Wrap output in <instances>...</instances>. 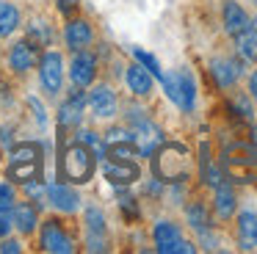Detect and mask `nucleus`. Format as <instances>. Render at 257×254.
<instances>
[{
	"instance_id": "1",
	"label": "nucleus",
	"mask_w": 257,
	"mask_h": 254,
	"mask_svg": "<svg viewBox=\"0 0 257 254\" xmlns=\"http://www.w3.org/2000/svg\"><path fill=\"white\" fill-rule=\"evenodd\" d=\"M94 158L97 155L91 152L86 144H72V147L67 149V155H64V174H67V180L72 182H89L91 171H94Z\"/></svg>"
},
{
	"instance_id": "20",
	"label": "nucleus",
	"mask_w": 257,
	"mask_h": 254,
	"mask_svg": "<svg viewBox=\"0 0 257 254\" xmlns=\"http://www.w3.org/2000/svg\"><path fill=\"white\" fill-rule=\"evenodd\" d=\"M235 44H238V55L243 61H257V31L251 25L235 36Z\"/></svg>"
},
{
	"instance_id": "26",
	"label": "nucleus",
	"mask_w": 257,
	"mask_h": 254,
	"mask_svg": "<svg viewBox=\"0 0 257 254\" xmlns=\"http://www.w3.org/2000/svg\"><path fill=\"white\" fill-rule=\"evenodd\" d=\"M14 226V218H12V210H0V237H6Z\"/></svg>"
},
{
	"instance_id": "11",
	"label": "nucleus",
	"mask_w": 257,
	"mask_h": 254,
	"mask_svg": "<svg viewBox=\"0 0 257 254\" xmlns=\"http://www.w3.org/2000/svg\"><path fill=\"white\" fill-rule=\"evenodd\" d=\"M47 199L53 202V207L61 210V213H72L78 210V193H75L72 185H64V182H56V185L47 188Z\"/></svg>"
},
{
	"instance_id": "18",
	"label": "nucleus",
	"mask_w": 257,
	"mask_h": 254,
	"mask_svg": "<svg viewBox=\"0 0 257 254\" xmlns=\"http://www.w3.org/2000/svg\"><path fill=\"white\" fill-rule=\"evenodd\" d=\"M235 204H238V199H235V191L229 185H218L216 188V199H213V207H216V215L221 221L232 218L235 213Z\"/></svg>"
},
{
	"instance_id": "13",
	"label": "nucleus",
	"mask_w": 257,
	"mask_h": 254,
	"mask_svg": "<svg viewBox=\"0 0 257 254\" xmlns=\"http://www.w3.org/2000/svg\"><path fill=\"white\" fill-rule=\"evenodd\" d=\"M83 108H86V97H83V91H80L78 86H75V91L69 94L67 99H64V105H61V124L64 127H72V124H78L80 119H83Z\"/></svg>"
},
{
	"instance_id": "16",
	"label": "nucleus",
	"mask_w": 257,
	"mask_h": 254,
	"mask_svg": "<svg viewBox=\"0 0 257 254\" xmlns=\"http://www.w3.org/2000/svg\"><path fill=\"white\" fill-rule=\"evenodd\" d=\"M124 80H127L130 91L139 94V97H147V94L152 91V75L141 64H130L127 69H124Z\"/></svg>"
},
{
	"instance_id": "5",
	"label": "nucleus",
	"mask_w": 257,
	"mask_h": 254,
	"mask_svg": "<svg viewBox=\"0 0 257 254\" xmlns=\"http://www.w3.org/2000/svg\"><path fill=\"white\" fill-rule=\"evenodd\" d=\"M86 221V246L89 251H105V240H108V224L100 207H86L83 213Z\"/></svg>"
},
{
	"instance_id": "14",
	"label": "nucleus",
	"mask_w": 257,
	"mask_h": 254,
	"mask_svg": "<svg viewBox=\"0 0 257 254\" xmlns=\"http://www.w3.org/2000/svg\"><path fill=\"white\" fill-rule=\"evenodd\" d=\"M12 218H14V226L20 229V235H31L39 224V213L31 202H17L12 207Z\"/></svg>"
},
{
	"instance_id": "8",
	"label": "nucleus",
	"mask_w": 257,
	"mask_h": 254,
	"mask_svg": "<svg viewBox=\"0 0 257 254\" xmlns=\"http://www.w3.org/2000/svg\"><path fill=\"white\" fill-rule=\"evenodd\" d=\"M89 105H91V113H94L97 119H111L119 110V99H116V94H113L111 86H94L91 88Z\"/></svg>"
},
{
	"instance_id": "21",
	"label": "nucleus",
	"mask_w": 257,
	"mask_h": 254,
	"mask_svg": "<svg viewBox=\"0 0 257 254\" xmlns=\"http://www.w3.org/2000/svg\"><path fill=\"white\" fill-rule=\"evenodd\" d=\"M105 177L113 182H133L136 177H139V169L130 163H105Z\"/></svg>"
},
{
	"instance_id": "10",
	"label": "nucleus",
	"mask_w": 257,
	"mask_h": 254,
	"mask_svg": "<svg viewBox=\"0 0 257 254\" xmlns=\"http://www.w3.org/2000/svg\"><path fill=\"white\" fill-rule=\"evenodd\" d=\"M64 42H67V47L72 50H86L91 47V42H94V28H91L89 20H72L67 25V31H64Z\"/></svg>"
},
{
	"instance_id": "9",
	"label": "nucleus",
	"mask_w": 257,
	"mask_h": 254,
	"mask_svg": "<svg viewBox=\"0 0 257 254\" xmlns=\"http://www.w3.org/2000/svg\"><path fill=\"white\" fill-rule=\"evenodd\" d=\"M36 64H39V55H36V50L31 42H14L12 47H9V66H12V72L25 75V72L34 69Z\"/></svg>"
},
{
	"instance_id": "25",
	"label": "nucleus",
	"mask_w": 257,
	"mask_h": 254,
	"mask_svg": "<svg viewBox=\"0 0 257 254\" xmlns=\"http://www.w3.org/2000/svg\"><path fill=\"white\" fill-rule=\"evenodd\" d=\"M14 204H17V196H14L12 185L0 182V210H12Z\"/></svg>"
},
{
	"instance_id": "28",
	"label": "nucleus",
	"mask_w": 257,
	"mask_h": 254,
	"mask_svg": "<svg viewBox=\"0 0 257 254\" xmlns=\"http://www.w3.org/2000/svg\"><path fill=\"white\" fill-rule=\"evenodd\" d=\"M20 248H23V246H20V240H3L0 251H3V254H17Z\"/></svg>"
},
{
	"instance_id": "15",
	"label": "nucleus",
	"mask_w": 257,
	"mask_h": 254,
	"mask_svg": "<svg viewBox=\"0 0 257 254\" xmlns=\"http://www.w3.org/2000/svg\"><path fill=\"white\" fill-rule=\"evenodd\" d=\"M238 243L246 251L257 246V213L254 210H243L238 215Z\"/></svg>"
},
{
	"instance_id": "17",
	"label": "nucleus",
	"mask_w": 257,
	"mask_h": 254,
	"mask_svg": "<svg viewBox=\"0 0 257 254\" xmlns=\"http://www.w3.org/2000/svg\"><path fill=\"white\" fill-rule=\"evenodd\" d=\"M210 72H213L218 86L229 88V86H235V80H238V75H240V64L232 58H216L210 64Z\"/></svg>"
},
{
	"instance_id": "32",
	"label": "nucleus",
	"mask_w": 257,
	"mask_h": 254,
	"mask_svg": "<svg viewBox=\"0 0 257 254\" xmlns=\"http://www.w3.org/2000/svg\"><path fill=\"white\" fill-rule=\"evenodd\" d=\"M254 31H257V22H254Z\"/></svg>"
},
{
	"instance_id": "22",
	"label": "nucleus",
	"mask_w": 257,
	"mask_h": 254,
	"mask_svg": "<svg viewBox=\"0 0 257 254\" xmlns=\"http://www.w3.org/2000/svg\"><path fill=\"white\" fill-rule=\"evenodd\" d=\"M28 42H31V44H39V47H42V44L47 47V44L53 42L50 25H47L45 20H34V22L28 25Z\"/></svg>"
},
{
	"instance_id": "31",
	"label": "nucleus",
	"mask_w": 257,
	"mask_h": 254,
	"mask_svg": "<svg viewBox=\"0 0 257 254\" xmlns=\"http://www.w3.org/2000/svg\"><path fill=\"white\" fill-rule=\"evenodd\" d=\"M254 144H257V127H254Z\"/></svg>"
},
{
	"instance_id": "3",
	"label": "nucleus",
	"mask_w": 257,
	"mask_h": 254,
	"mask_svg": "<svg viewBox=\"0 0 257 254\" xmlns=\"http://www.w3.org/2000/svg\"><path fill=\"white\" fill-rule=\"evenodd\" d=\"M39 83H42V88H45L47 97H56V94L61 91V86H64V58H61V53L50 50V53L42 55Z\"/></svg>"
},
{
	"instance_id": "19",
	"label": "nucleus",
	"mask_w": 257,
	"mask_h": 254,
	"mask_svg": "<svg viewBox=\"0 0 257 254\" xmlns=\"http://www.w3.org/2000/svg\"><path fill=\"white\" fill-rule=\"evenodd\" d=\"M20 28V9L9 0H0V39H9Z\"/></svg>"
},
{
	"instance_id": "7",
	"label": "nucleus",
	"mask_w": 257,
	"mask_h": 254,
	"mask_svg": "<svg viewBox=\"0 0 257 254\" xmlns=\"http://www.w3.org/2000/svg\"><path fill=\"white\" fill-rule=\"evenodd\" d=\"M69 75H72V83L78 88H89L91 83H94V77H97V58H94V53H91L89 47H86V50H75Z\"/></svg>"
},
{
	"instance_id": "4",
	"label": "nucleus",
	"mask_w": 257,
	"mask_h": 254,
	"mask_svg": "<svg viewBox=\"0 0 257 254\" xmlns=\"http://www.w3.org/2000/svg\"><path fill=\"white\" fill-rule=\"evenodd\" d=\"M152 237H155V243H158V251H163V254H172V251H185V254H191V251H196L194 243L183 240V232H180V226L172 224V221H158L155 229H152Z\"/></svg>"
},
{
	"instance_id": "30",
	"label": "nucleus",
	"mask_w": 257,
	"mask_h": 254,
	"mask_svg": "<svg viewBox=\"0 0 257 254\" xmlns=\"http://www.w3.org/2000/svg\"><path fill=\"white\" fill-rule=\"evenodd\" d=\"M249 91H251V97L257 99V72H254V75L249 77Z\"/></svg>"
},
{
	"instance_id": "2",
	"label": "nucleus",
	"mask_w": 257,
	"mask_h": 254,
	"mask_svg": "<svg viewBox=\"0 0 257 254\" xmlns=\"http://www.w3.org/2000/svg\"><path fill=\"white\" fill-rule=\"evenodd\" d=\"M163 86H166V94L172 97L174 105H180L183 110H191L194 108V99H196V88H194V80L185 69L174 72V75H163L161 77Z\"/></svg>"
},
{
	"instance_id": "24",
	"label": "nucleus",
	"mask_w": 257,
	"mask_h": 254,
	"mask_svg": "<svg viewBox=\"0 0 257 254\" xmlns=\"http://www.w3.org/2000/svg\"><path fill=\"white\" fill-rule=\"evenodd\" d=\"M78 141H80V144H86V147H89L91 152L97 155V158H100V155L105 152V144H102V141H100V136H97V133H91V130H83V133L78 136Z\"/></svg>"
},
{
	"instance_id": "23",
	"label": "nucleus",
	"mask_w": 257,
	"mask_h": 254,
	"mask_svg": "<svg viewBox=\"0 0 257 254\" xmlns=\"http://www.w3.org/2000/svg\"><path fill=\"white\" fill-rule=\"evenodd\" d=\"M185 215H188V224L194 226V229H199V232H207V213H205V207H202L199 202H196V204H188V210H185Z\"/></svg>"
},
{
	"instance_id": "27",
	"label": "nucleus",
	"mask_w": 257,
	"mask_h": 254,
	"mask_svg": "<svg viewBox=\"0 0 257 254\" xmlns=\"http://www.w3.org/2000/svg\"><path fill=\"white\" fill-rule=\"evenodd\" d=\"M133 53H136V58H139V61H144V64L150 66V69H152V75L163 77V75H161V69H158V64H155V58H152V55H147L144 50H133Z\"/></svg>"
},
{
	"instance_id": "29",
	"label": "nucleus",
	"mask_w": 257,
	"mask_h": 254,
	"mask_svg": "<svg viewBox=\"0 0 257 254\" xmlns=\"http://www.w3.org/2000/svg\"><path fill=\"white\" fill-rule=\"evenodd\" d=\"M75 6H78L75 0H58V9H61L64 14H69V11H75Z\"/></svg>"
},
{
	"instance_id": "6",
	"label": "nucleus",
	"mask_w": 257,
	"mask_h": 254,
	"mask_svg": "<svg viewBox=\"0 0 257 254\" xmlns=\"http://www.w3.org/2000/svg\"><path fill=\"white\" fill-rule=\"evenodd\" d=\"M39 246L45 248V251H53V254H69V251H75L72 237L64 232V226L58 224V221H45V224H42Z\"/></svg>"
},
{
	"instance_id": "12",
	"label": "nucleus",
	"mask_w": 257,
	"mask_h": 254,
	"mask_svg": "<svg viewBox=\"0 0 257 254\" xmlns=\"http://www.w3.org/2000/svg\"><path fill=\"white\" fill-rule=\"evenodd\" d=\"M224 31L229 33V36H238L240 31H246L249 28V14H246L243 9H240V3H235V0H227L224 3Z\"/></svg>"
}]
</instances>
